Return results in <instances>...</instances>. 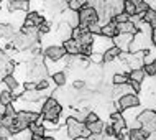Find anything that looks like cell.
Segmentation results:
<instances>
[{
  "label": "cell",
  "mask_w": 156,
  "mask_h": 140,
  "mask_svg": "<svg viewBox=\"0 0 156 140\" xmlns=\"http://www.w3.org/2000/svg\"><path fill=\"white\" fill-rule=\"evenodd\" d=\"M77 2H81V5H82V7L86 5V0H77Z\"/></svg>",
  "instance_id": "60d3db41"
},
{
  "label": "cell",
  "mask_w": 156,
  "mask_h": 140,
  "mask_svg": "<svg viewBox=\"0 0 156 140\" xmlns=\"http://www.w3.org/2000/svg\"><path fill=\"white\" fill-rule=\"evenodd\" d=\"M145 71H143V68H135V69H130L128 73V79H132V81H136V83H143L145 81Z\"/></svg>",
  "instance_id": "ffe728a7"
},
{
  "label": "cell",
  "mask_w": 156,
  "mask_h": 140,
  "mask_svg": "<svg viewBox=\"0 0 156 140\" xmlns=\"http://www.w3.org/2000/svg\"><path fill=\"white\" fill-rule=\"evenodd\" d=\"M100 28H102V25H100L99 22L97 23H92V25H89V27H87V30H89V31L92 33V35H100Z\"/></svg>",
  "instance_id": "4dcf8cb0"
},
{
  "label": "cell",
  "mask_w": 156,
  "mask_h": 140,
  "mask_svg": "<svg viewBox=\"0 0 156 140\" xmlns=\"http://www.w3.org/2000/svg\"><path fill=\"white\" fill-rule=\"evenodd\" d=\"M117 23L113 22H108V23H105V25H102V28H100V35L102 36H107V38H113L117 35Z\"/></svg>",
  "instance_id": "ac0fdd59"
},
{
  "label": "cell",
  "mask_w": 156,
  "mask_h": 140,
  "mask_svg": "<svg viewBox=\"0 0 156 140\" xmlns=\"http://www.w3.org/2000/svg\"><path fill=\"white\" fill-rule=\"evenodd\" d=\"M125 2H126V0H125Z\"/></svg>",
  "instance_id": "f6af8a7d"
},
{
  "label": "cell",
  "mask_w": 156,
  "mask_h": 140,
  "mask_svg": "<svg viewBox=\"0 0 156 140\" xmlns=\"http://www.w3.org/2000/svg\"><path fill=\"white\" fill-rule=\"evenodd\" d=\"M48 87H49V81L46 78L36 81V91H44V89H48Z\"/></svg>",
  "instance_id": "f546056e"
},
{
  "label": "cell",
  "mask_w": 156,
  "mask_h": 140,
  "mask_svg": "<svg viewBox=\"0 0 156 140\" xmlns=\"http://www.w3.org/2000/svg\"><path fill=\"white\" fill-rule=\"evenodd\" d=\"M66 130H67V137L71 140L79 138V137H82V138H90L92 137L90 130L86 127V124L81 120H77L76 117H69L66 120Z\"/></svg>",
  "instance_id": "7a4b0ae2"
},
{
  "label": "cell",
  "mask_w": 156,
  "mask_h": 140,
  "mask_svg": "<svg viewBox=\"0 0 156 140\" xmlns=\"http://www.w3.org/2000/svg\"><path fill=\"white\" fill-rule=\"evenodd\" d=\"M67 8L73 10V12H79L82 8V5H81V2H77V0H69V2H67Z\"/></svg>",
  "instance_id": "f1b7e54d"
},
{
  "label": "cell",
  "mask_w": 156,
  "mask_h": 140,
  "mask_svg": "<svg viewBox=\"0 0 156 140\" xmlns=\"http://www.w3.org/2000/svg\"><path fill=\"white\" fill-rule=\"evenodd\" d=\"M112 40H113V45H115L117 48H120L123 53H128L130 43H132V40H133V35H130V33H117Z\"/></svg>",
  "instance_id": "ba28073f"
},
{
  "label": "cell",
  "mask_w": 156,
  "mask_h": 140,
  "mask_svg": "<svg viewBox=\"0 0 156 140\" xmlns=\"http://www.w3.org/2000/svg\"><path fill=\"white\" fill-rule=\"evenodd\" d=\"M10 137H12L10 129H7V127H2V125H0V140H8Z\"/></svg>",
  "instance_id": "d6a6232c"
},
{
  "label": "cell",
  "mask_w": 156,
  "mask_h": 140,
  "mask_svg": "<svg viewBox=\"0 0 156 140\" xmlns=\"http://www.w3.org/2000/svg\"><path fill=\"white\" fill-rule=\"evenodd\" d=\"M31 140H46V138H44V135H43V137H41V135H33Z\"/></svg>",
  "instance_id": "ab89813d"
},
{
  "label": "cell",
  "mask_w": 156,
  "mask_h": 140,
  "mask_svg": "<svg viewBox=\"0 0 156 140\" xmlns=\"http://www.w3.org/2000/svg\"><path fill=\"white\" fill-rule=\"evenodd\" d=\"M77 18H79V27H89V25L99 22V12L94 7L84 5L77 12Z\"/></svg>",
  "instance_id": "3957f363"
},
{
  "label": "cell",
  "mask_w": 156,
  "mask_h": 140,
  "mask_svg": "<svg viewBox=\"0 0 156 140\" xmlns=\"http://www.w3.org/2000/svg\"><path fill=\"white\" fill-rule=\"evenodd\" d=\"M136 94V92L133 91V87L130 86L128 83H125V84H113V89H112V97L113 99H119V97L122 96H125V94Z\"/></svg>",
  "instance_id": "30bf717a"
},
{
  "label": "cell",
  "mask_w": 156,
  "mask_h": 140,
  "mask_svg": "<svg viewBox=\"0 0 156 140\" xmlns=\"http://www.w3.org/2000/svg\"><path fill=\"white\" fill-rule=\"evenodd\" d=\"M104 132L107 134V137H115V130H113V127H112V125L104 127Z\"/></svg>",
  "instance_id": "d590c367"
},
{
  "label": "cell",
  "mask_w": 156,
  "mask_h": 140,
  "mask_svg": "<svg viewBox=\"0 0 156 140\" xmlns=\"http://www.w3.org/2000/svg\"><path fill=\"white\" fill-rule=\"evenodd\" d=\"M110 46H113L112 38H107V36H102V35L94 36V41H92V51L94 53H102L104 54Z\"/></svg>",
  "instance_id": "8992f818"
},
{
  "label": "cell",
  "mask_w": 156,
  "mask_h": 140,
  "mask_svg": "<svg viewBox=\"0 0 156 140\" xmlns=\"http://www.w3.org/2000/svg\"><path fill=\"white\" fill-rule=\"evenodd\" d=\"M43 22H44V17L41 15L40 12L30 10L27 15H25V22H23L22 27H35V28H38Z\"/></svg>",
  "instance_id": "9c48e42d"
},
{
  "label": "cell",
  "mask_w": 156,
  "mask_h": 140,
  "mask_svg": "<svg viewBox=\"0 0 156 140\" xmlns=\"http://www.w3.org/2000/svg\"><path fill=\"white\" fill-rule=\"evenodd\" d=\"M28 130L33 134V135H46V127L43 124V117L40 119V120H36V122H31V124H28Z\"/></svg>",
  "instance_id": "2e32d148"
},
{
  "label": "cell",
  "mask_w": 156,
  "mask_h": 140,
  "mask_svg": "<svg viewBox=\"0 0 156 140\" xmlns=\"http://www.w3.org/2000/svg\"><path fill=\"white\" fill-rule=\"evenodd\" d=\"M2 114H5V116L8 117H16V111H15V105H12V104H8L3 107V112Z\"/></svg>",
  "instance_id": "83f0119b"
},
{
  "label": "cell",
  "mask_w": 156,
  "mask_h": 140,
  "mask_svg": "<svg viewBox=\"0 0 156 140\" xmlns=\"http://www.w3.org/2000/svg\"><path fill=\"white\" fill-rule=\"evenodd\" d=\"M61 112H62V105L59 104V101H58L56 97L51 96L43 102L40 114H41V117H43V120L54 122V124H56V122L59 120V117H61Z\"/></svg>",
  "instance_id": "6da1fadb"
},
{
  "label": "cell",
  "mask_w": 156,
  "mask_h": 140,
  "mask_svg": "<svg viewBox=\"0 0 156 140\" xmlns=\"http://www.w3.org/2000/svg\"><path fill=\"white\" fill-rule=\"evenodd\" d=\"M150 40H151V45H154V46H156V28H151Z\"/></svg>",
  "instance_id": "8d00e7d4"
},
{
  "label": "cell",
  "mask_w": 156,
  "mask_h": 140,
  "mask_svg": "<svg viewBox=\"0 0 156 140\" xmlns=\"http://www.w3.org/2000/svg\"><path fill=\"white\" fill-rule=\"evenodd\" d=\"M15 124V117H8L5 114H0V125L7 127V129H12Z\"/></svg>",
  "instance_id": "cb8c5ba5"
},
{
  "label": "cell",
  "mask_w": 156,
  "mask_h": 140,
  "mask_svg": "<svg viewBox=\"0 0 156 140\" xmlns=\"http://www.w3.org/2000/svg\"><path fill=\"white\" fill-rule=\"evenodd\" d=\"M13 101H15V97H13V94H12L10 89H2V91H0V105H2V107L12 104Z\"/></svg>",
  "instance_id": "44dd1931"
},
{
  "label": "cell",
  "mask_w": 156,
  "mask_h": 140,
  "mask_svg": "<svg viewBox=\"0 0 156 140\" xmlns=\"http://www.w3.org/2000/svg\"><path fill=\"white\" fill-rule=\"evenodd\" d=\"M44 58L51 59V61H61L62 58L66 56V51L62 48V45H49L48 48H44Z\"/></svg>",
  "instance_id": "52a82bcc"
},
{
  "label": "cell",
  "mask_w": 156,
  "mask_h": 140,
  "mask_svg": "<svg viewBox=\"0 0 156 140\" xmlns=\"http://www.w3.org/2000/svg\"><path fill=\"white\" fill-rule=\"evenodd\" d=\"M117 31H119V33H130V35H135V33H138V28H136V25H135L132 20H128V22L117 23Z\"/></svg>",
  "instance_id": "9a60e30c"
},
{
  "label": "cell",
  "mask_w": 156,
  "mask_h": 140,
  "mask_svg": "<svg viewBox=\"0 0 156 140\" xmlns=\"http://www.w3.org/2000/svg\"><path fill=\"white\" fill-rule=\"evenodd\" d=\"M112 83H113V84H125V83H128V74H123V73L113 74Z\"/></svg>",
  "instance_id": "484cf974"
},
{
  "label": "cell",
  "mask_w": 156,
  "mask_h": 140,
  "mask_svg": "<svg viewBox=\"0 0 156 140\" xmlns=\"http://www.w3.org/2000/svg\"><path fill=\"white\" fill-rule=\"evenodd\" d=\"M86 127L90 130V134H92V137H97V135H100V134H104V122L100 120V119H97V120L94 122H87Z\"/></svg>",
  "instance_id": "e0dca14e"
},
{
  "label": "cell",
  "mask_w": 156,
  "mask_h": 140,
  "mask_svg": "<svg viewBox=\"0 0 156 140\" xmlns=\"http://www.w3.org/2000/svg\"><path fill=\"white\" fill-rule=\"evenodd\" d=\"M136 120L140 122V127L145 129L146 132H154L156 130V111H151V109H146V111H141L136 116Z\"/></svg>",
  "instance_id": "277c9868"
},
{
  "label": "cell",
  "mask_w": 156,
  "mask_h": 140,
  "mask_svg": "<svg viewBox=\"0 0 156 140\" xmlns=\"http://www.w3.org/2000/svg\"><path fill=\"white\" fill-rule=\"evenodd\" d=\"M2 81L7 86V89H10V91H15V89L20 87V84H18V81H16V76L15 74H7Z\"/></svg>",
  "instance_id": "7402d4cb"
},
{
  "label": "cell",
  "mask_w": 156,
  "mask_h": 140,
  "mask_svg": "<svg viewBox=\"0 0 156 140\" xmlns=\"http://www.w3.org/2000/svg\"><path fill=\"white\" fill-rule=\"evenodd\" d=\"M89 59L92 63H95V64H100V63H104V58H102V53H92Z\"/></svg>",
  "instance_id": "836d02e7"
},
{
  "label": "cell",
  "mask_w": 156,
  "mask_h": 140,
  "mask_svg": "<svg viewBox=\"0 0 156 140\" xmlns=\"http://www.w3.org/2000/svg\"><path fill=\"white\" fill-rule=\"evenodd\" d=\"M148 135H150V132H146L145 129H141V127H138V129H130L128 140H146Z\"/></svg>",
  "instance_id": "d6986e66"
},
{
  "label": "cell",
  "mask_w": 156,
  "mask_h": 140,
  "mask_svg": "<svg viewBox=\"0 0 156 140\" xmlns=\"http://www.w3.org/2000/svg\"><path fill=\"white\" fill-rule=\"evenodd\" d=\"M123 53L120 48H117L115 45L110 46V48L107 50L104 54H102V58H104V63H112V61H115V59H119L120 58V54Z\"/></svg>",
  "instance_id": "7c38bea8"
},
{
  "label": "cell",
  "mask_w": 156,
  "mask_h": 140,
  "mask_svg": "<svg viewBox=\"0 0 156 140\" xmlns=\"http://www.w3.org/2000/svg\"><path fill=\"white\" fill-rule=\"evenodd\" d=\"M84 86H86V83H84V81H76L74 83V87L76 89H82Z\"/></svg>",
  "instance_id": "74e56055"
},
{
  "label": "cell",
  "mask_w": 156,
  "mask_h": 140,
  "mask_svg": "<svg viewBox=\"0 0 156 140\" xmlns=\"http://www.w3.org/2000/svg\"><path fill=\"white\" fill-rule=\"evenodd\" d=\"M92 53H94V51H92V45H84V46H81V56L89 58Z\"/></svg>",
  "instance_id": "1f68e13d"
},
{
  "label": "cell",
  "mask_w": 156,
  "mask_h": 140,
  "mask_svg": "<svg viewBox=\"0 0 156 140\" xmlns=\"http://www.w3.org/2000/svg\"><path fill=\"white\" fill-rule=\"evenodd\" d=\"M62 48H64L67 56H77V54H81V45L76 40H73V38L62 41Z\"/></svg>",
  "instance_id": "8fae6325"
},
{
  "label": "cell",
  "mask_w": 156,
  "mask_h": 140,
  "mask_svg": "<svg viewBox=\"0 0 156 140\" xmlns=\"http://www.w3.org/2000/svg\"><path fill=\"white\" fill-rule=\"evenodd\" d=\"M143 71H145V74H148V76H156V59H153L151 63L143 64Z\"/></svg>",
  "instance_id": "d4e9b609"
},
{
  "label": "cell",
  "mask_w": 156,
  "mask_h": 140,
  "mask_svg": "<svg viewBox=\"0 0 156 140\" xmlns=\"http://www.w3.org/2000/svg\"><path fill=\"white\" fill-rule=\"evenodd\" d=\"M117 102V111L119 112H125L128 111V109H136L140 107V97H138V94H125L119 97V99L115 101Z\"/></svg>",
  "instance_id": "5b68a950"
},
{
  "label": "cell",
  "mask_w": 156,
  "mask_h": 140,
  "mask_svg": "<svg viewBox=\"0 0 156 140\" xmlns=\"http://www.w3.org/2000/svg\"><path fill=\"white\" fill-rule=\"evenodd\" d=\"M74 140H89V138H82V137H79V138H74Z\"/></svg>",
  "instance_id": "b9f144b4"
},
{
  "label": "cell",
  "mask_w": 156,
  "mask_h": 140,
  "mask_svg": "<svg viewBox=\"0 0 156 140\" xmlns=\"http://www.w3.org/2000/svg\"><path fill=\"white\" fill-rule=\"evenodd\" d=\"M67 2H69V0H66V3H67Z\"/></svg>",
  "instance_id": "7bdbcfd3"
},
{
  "label": "cell",
  "mask_w": 156,
  "mask_h": 140,
  "mask_svg": "<svg viewBox=\"0 0 156 140\" xmlns=\"http://www.w3.org/2000/svg\"><path fill=\"white\" fill-rule=\"evenodd\" d=\"M49 31H51V23H49L48 20H44V22L38 27V33H40V35H46V33H49Z\"/></svg>",
  "instance_id": "4316f807"
},
{
  "label": "cell",
  "mask_w": 156,
  "mask_h": 140,
  "mask_svg": "<svg viewBox=\"0 0 156 140\" xmlns=\"http://www.w3.org/2000/svg\"><path fill=\"white\" fill-rule=\"evenodd\" d=\"M23 89L25 91H33V89H36V83L35 81H27L23 84Z\"/></svg>",
  "instance_id": "e575fe53"
},
{
  "label": "cell",
  "mask_w": 156,
  "mask_h": 140,
  "mask_svg": "<svg viewBox=\"0 0 156 140\" xmlns=\"http://www.w3.org/2000/svg\"><path fill=\"white\" fill-rule=\"evenodd\" d=\"M150 27H151V28H156V15L153 17V18H151V22H150Z\"/></svg>",
  "instance_id": "f35d334b"
},
{
  "label": "cell",
  "mask_w": 156,
  "mask_h": 140,
  "mask_svg": "<svg viewBox=\"0 0 156 140\" xmlns=\"http://www.w3.org/2000/svg\"><path fill=\"white\" fill-rule=\"evenodd\" d=\"M154 134H156V130H154Z\"/></svg>",
  "instance_id": "ee69618b"
},
{
  "label": "cell",
  "mask_w": 156,
  "mask_h": 140,
  "mask_svg": "<svg viewBox=\"0 0 156 140\" xmlns=\"http://www.w3.org/2000/svg\"><path fill=\"white\" fill-rule=\"evenodd\" d=\"M28 8H30V2H27V0H8V12H28Z\"/></svg>",
  "instance_id": "5bb4252c"
},
{
  "label": "cell",
  "mask_w": 156,
  "mask_h": 140,
  "mask_svg": "<svg viewBox=\"0 0 156 140\" xmlns=\"http://www.w3.org/2000/svg\"><path fill=\"white\" fill-rule=\"evenodd\" d=\"M51 79L54 83V86H64L66 81H67V76L64 71H56V73L51 74Z\"/></svg>",
  "instance_id": "603a6c76"
},
{
  "label": "cell",
  "mask_w": 156,
  "mask_h": 140,
  "mask_svg": "<svg viewBox=\"0 0 156 140\" xmlns=\"http://www.w3.org/2000/svg\"><path fill=\"white\" fill-rule=\"evenodd\" d=\"M56 33L62 41H66V40H69V38H73V27L67 25L66 22H61V25L56 30Z\"/></svg>",
  "instance_id": "4fadbf2b"
}]
</instances>
